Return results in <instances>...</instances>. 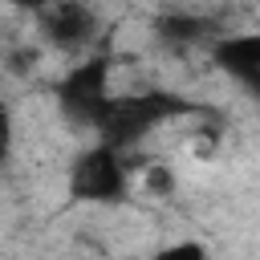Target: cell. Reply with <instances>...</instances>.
<instances>
[{"mask_svg":"<svg viewBox=\"0 0 260 260\" xmlns=\"http://www.w3.org/2000/svg\"><path fill=\"white\" fill-rule=\"evenodd\" d=\"M12 4H16L20 12H32V16H41V12L49 8V0H12Z\"/></svg>","mask_w":260,"mask_h":260,"instance_id":"30bf717a","label":"cell"},{"mask_svg":"<svg viewBox=\"0 0 260 260\" xmlns=\"http://www.w3.org/2000/svg\"><path fill=\"white\" fill-rule=\"evenodd\" d=\"M154 32L162 45H175V49H199V45L207 49L223 28H219V20H211L203 12H162L154 20Z\"/></svg>","mask_w":260,"mask_h":260,"instance_id":"8992f818","label":"cell"},{"mask_svg":"<svg viewBox=\"0 0 260 260\" xmlns=\"http://www.w3.org/2000/svg\"><path fill=\"white\" fill-rule=\"evenodd\" d=\"M191 102H183L179 93H162V89H150V93H126V98H110L102 122H98V142L114 146V150H126V146H138L158 122H171L179 114H187Z\"/></svg>","mask_w":260,"mask_h":260,"instance_id":"6da1fadb","label":"cell"},{"mask_svg":"<svg viewBox=\"0 0 260 260\" xmlns=\"http://www.w3.org/2000/svg\"><path fill=\"white\" fill-rule=\"evenodd\" d=\"M150 260H211V256H207V248L199 240H175V244L158 248Z\"/></svg>","mask_w":260,"mask_h":260,"instance_id":"52a82bcc","label":"cell"},{"mask_svg":"<svg viewBox=\"0 0 260 260\" xmlns=\"http://www.w3.org/2000/svg\"><path fill=\"white\" fill-rule=\"evenodd\" d=\"M110 61L106 57H85L77 61L61 85H57V106L61 114L73 122V126H85V130H98L106 106H110Z\"/></svg>","mask_w":260,"mask_h":260,"instance_id":"3957f363","label":"cell"},{"mask_svg":"<svg viewBox=\"0 0 260 260\" xmlns=\"http://www.w3.org/2000/svg\"><path fill=\"white\" fill-rule=\"evenodd\" d=\"M8 150H12V110L0 102V162L8 158Z\"/></svg>","mask_w":260,"mask_h":260,"instance_id":"9c48e42d","label":"cell"},{"mask_svg":"<svg viewBox=\"0 0 260 260\" xmlns=\"http://www.w3.org/2000/svg\"><path fill=\"white\" fill-rule=\"evenodd\" d=\"M146 187H150L154 195H171V191H175V175H171L162 162H150V167H146Z\"/></svg>","mask_w":260,"mask_h":260,"instance_id":"ba28073f","label":"cell"},{"mask_svg":"<svg viewBox=\"0 0 260 260\" xmlns=\"http://www.w3.org/2000/svg\"><path fill=\"white\" fill-rule=\"evenodd\" d=\"M211 61L232 77L240 81L248 93L260 89V32H219L211 45H207Z\"/></svg>","mask_w":260,"mask_h":260,"instance_id":"5b68a950","label":"cell"},{"mask_svg":"<svg viewBox=\"0 0 260 260\" xmlns=\"http://www.w3.org/2000/svg\"><path fill=\"white\" fill-rule=\"evenodd\" d=\"M130 191V162L122 158V150L98 142L89 150H81L69 167V195L77 203H118Z\"/></svg>","mask_w":260,"mask_h":260,"instance_id":"7a4b0ae2","label":"cell"},{"mask_svg":"<svg viewBox=\"0 0 260 260\" xmlns=\"http://www.w3.org/2000/svg\"><path fill=\"white\" fill-rule=\"evenodd\" d=\"M41 41L57 53H81L98 41V12L85 0H49V8L37 16Z\"/></svg>","mask_w":260,"mask_h":260,"instance_id":"277c9868","label":"cell"}]
</instances>
